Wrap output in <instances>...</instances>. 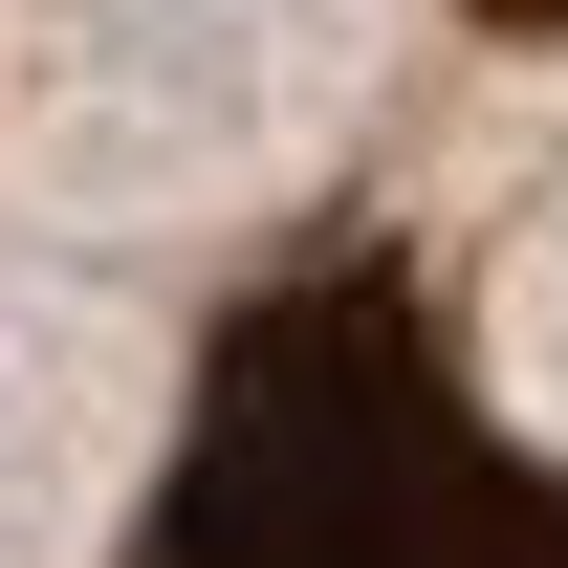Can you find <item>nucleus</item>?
<instances>
[{
    "label": "nucleus",
    "instance_id": "nucleus-1",
    "mask_svg": "<svg viewBox=\"0 0 568 568\" xmlns=\"http://www.w3.org/2000/svg\"><path fill=\"white\" fill-rule=\"evenodd\" d=\"M132 568H568V481L481 437L394 241H306L197 351Z\"/></svg>",
    "mask_w": 568,
    "mask_h": 568
},
{
    "label": "nucleus",
    "instance_id": "nucleus-2",
    "mask_svg": "<svg viewBox=\"0 0 568 568\" xmlns=\"http://www.w3.org/2000/svg\"><path fill=\"white\" fill-rule=\"evenodd\" d=\"M481 22H568V0H481Z\"/></svg>",
    "mask_w": 568,
    "mask_h": 568
}]
</instances>
